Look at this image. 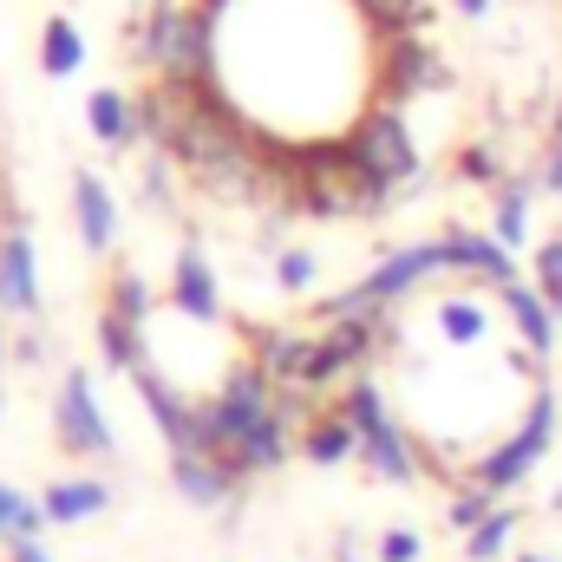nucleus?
<instances>
[{
    "instance_id": "obj_6",
    "label": "nucleus",
    "mask_w": 562,
    "mask_h": 562,
    "mask_svg": "<svg viewBox=\"0 0 562 562\" xmlns=\"http://www.w3.org/2000/svg\"><path fill=\"white\" fill-rule=\"evenodd\" d=\"M445 86V59L425 33H386L373 40V99L380 105H413Z\"/></svg>"
},
{
    "instance_id": "obj_39",
    "label": "nucleus",
    "mask_w": 562,
    "mask_h": 562,
    "mask_svg": "<svg viewBox=\"0 0 562 562\" xmlns=\"http://www.w3.org/2000/svg\"><path fill=\"white\" fill-rule=\"evenodd\" d=\"M517 562H557V557H517Z\"/></svg>"
},
{
    "instance_id": "obj_28",
    "label": "nucleus",
    "mask_w": 562,
    "mask_h": 562,
    "mask_svg": "<svg viewBox=\"0 0 562 562\" xmlns=\"http://www.w3.org/2000/svg\"><path fill=\"white\" fill-rule=\"evenodd\" d=\"M491 510H497V497H491V491H477V484H464V491H451V504H445V524H451L458 537H471V530H477Z\"/></svg>"
},
{
    "instance_id": "obj_11",
    "label": "nucleus",
    "mask_w": 562,
    "mask_h": 562,
    "mask_svg": "<svg viewBox=\"0 0 562 562\" xmlns=\"http://www.w3.org/2000/svg\"><path fill=\"white\" fill-rule=\"evenodd\" d=\"M497 307L510 314V327H517V347H524V360H530V367L543 373V367H550V353H557V327H562V314L550 307V301H543V294H537V281H530V276L517 281V288H504V294H497Z\"/></svg>"
},
{
    "instance_id": "obj_17",
    "label": "nucleus",
    "mask_w": 562,
    "mask_h": 562,
    "mask_svg": "<svg viewBox=\"0 0 562 562\" xmlns=\"http://www.w3.org/2000/svg\"><path fill=\"white\" fill-rule=\"evenodd\" d=\"M0 307L7 314H40V276H33V243L13 223L0 236Z\"/></svg>"
},
{
    "instance_id": "obj_2",
    "label": "nucleus",
    "mask_w": 562,
    "mask_h": 562,
    "mask_svg": "<svg viewBox=\"0 0 562 562\" xmlns=\"http://www.w3.org/2000/svg\"><path fill=\"white\" fill-rule=\"evenodd\" d=\"M150 79L164 86H216V7L210 0H150L138 40H132Z\"/></svg>"
},
{
    "instance_id": "obj_4",
    "label": "nucleus",
    "mask_w": 562,
    "mask_h": 562,
    "mask_svg": "<svg viewBox=\"0 0 562 562\" xmlns=\"http://www.w3.org/2000/svg\"><path fill=\"white\" fill-rule=\"evenodd\" d=\"M347 419H353V438H360V464L380 477V484H400V491H413L431 477V458L419 451V438L400 425L393 413V400H386V386L373 380V373H360L340 400H334Z\"/></svg>"
},
{
    "instance_id": "obj_40",
    "label": "nucleus",
    "mask_w": 562,
    "mask_h": 562,
    "mask_svg": "<svg viewBox=\"0 0 562 562\" xmlns=\"http://www.w3.org/2000/svg\"><path fill=\"white\" fill-rule=\"evenodd\" d=\"M210 7H216V20H223V7H229V0H210Z\"/></svg>"
},
{
    "instance_id": "obj_30",
    "label": "nucleus",
    "mask_w": 562,
    "mask_h": 562,
    "mask_svg": "<svg viewBox=\"0 0 562 562\" xmlns=\"http://www.w3.org/2000/svg\"><path fill=\"white\" fill-rule=\"evenodd\" d=\"M373 562H425V537L413 530V524H393V530H380Z\"/></svg>"
},
{
    "instance_id": "obj_22",
    "label": "nucleus",
    "mask_w": 562,
    "mask_h": 562,
    "mask_svg": "<svg viewBox=\"0 0 562 562\" xmlns=\"http://www.w3.org/2000/svg\"><path fill=\"white\" fill-rule=\"evenodd\" d=\"M79 66H86L79 26H72L66 13H46V26H40V72H46V79H72Z\"/></svg>"
},
{
    "instance_id": "obj_27",
    "label": "nucleus",
    "mask_w": 562,
    "mask_h": 562,
    "mask_svg": "<svg viewBox=\"0 0 562 562\" xmlns=\"http://www.w3.org/2000/svg\"><path fill=\"white\" fill-rule=\"evenodd\" d=\"M530 281H537V294L562 314V236H543L530 249Z\"/></svg>"
},
{
    "instance_id": "obj_36",
    "label": "nucleus",
    "mask_w": 562,
    "mask_h": 562,
    "mask_svg": "<svg viewBox=\"0 0 562 562\" xmlns=\"http://www.w3.org/2000/svg\"><path fill=\"white\" fill-rule=\"evenodd\" d=\"M550 138H562V99H557V112H550Z\"/></svg>"
},
{
    "instance_id": "obj_5",
    "label": "nucleus",
    "mask_w": 562,
    "mask_h": 562,
    "mask_svg": "<svg viewBox=\"0 0 562 562\" xmlns=\"http://www.w3.org/2000/svg\"><path fill=\"white\" fill-rule=\"evenodd\" d=\"M347 144V157H353V170L393 203V190H413L425 170L419 157V138H413V125H406V105H380V99H367L360 105V119L340 132Z\"/></svg>"
},
{
    "instance_id": "obj_31",
    "label": "nucleus",
    "mask_w": 562,
    "mask_h": 562,
    "mask_svg": "<svg viewBox=\"0 0 562 562\" xmlns=\"http://www.w3.org/2000/svg\"><path fill=\"white\" fill-rule=\"evenodd\" d=\"M530 170H537V190H543V196H562V138H550V144H543Z\"/></svg>"
},
{
    "instance_id": "obj_20",
    "label": "nucleus",
    "mask_w": 562,
    "mask_h": 562,
    "mask_svg": "<svg viewBox=\"0 0 562 562\" xmlns=\"http://www.w3.org/2000/svg\"><path fill=\"white\" fill-rule=\"evenodd\" d=\"M40 504L53 524H92L99 510H112V484L105 477H53L40 491Z\"/></svg>"
},
{
    "instance_id": "obj_15",
    "label": "nucleus",
    "mask_w": 562,
    "mask_h": 562,
    "mask_svg": "<svg viewBox=\"0 0 562 562\" xmlns=\"http://www.w3.org/2000/svg\"><path fill=\"white\" fill-rule=\"evenodd\" d=\"M537 170H510L497 190H491V236L504 243V249H530V216H537Z\"/></svg>"
},
{
    "instance_id": "obj_33",
    "label": "nucleus",
    "mask_w": 562,
    "mask_h": 562,
    "mask_svg": "<svg viewBox=\"0 0 562 562\" xmlns=\"http://www.w3.org/2000/svg\"><path fill=\"white\" fill-rule=\"evenodd\" d=\"M7 562H53L46 543H7Z\"/></svg>"
},
{
    "instance_id": "obj_38",
    "label": "nucleus",
    "mask_w": 562,
    "mask_h": 562,
    "mask_svg": "<svg viewBox=\"0 0 562 562\" xmlns=\"http://www.w3.org/2000/svg\"><path fill=\"white\" fill-rule=\"evenodd\" d=\"M550 510H557V517H562V491H557V497H550Z\"/></svg>"
},
{
    "instance_id": "obj_16",
    "label": "nucleus",
    "mask_w": 562,
    "mask_h": 562,
    "mask_svg": "<svg viewBox=\"0 0 562 562\" xmlns=\"http://www.w3.org/2000/svg\"><path fill=\"white\" fill-rule=\"evenodd\" d=\"M431 327H438V340L445 347H458V353H471V347H484L491 340V301L484 294H445V301H431Z\"/></svg>"
},
{
    "instance_id": "obj_25",
    "label": "nucleus",
    "mask_w": 562,
    "mask_h": 562,
    "mask_svg": "<svg viewBox=\"0 0 562 562\" xmlns=\"http://www.w3.org/2000/svg\"><path fill=\"white\" fill-rule=\"evenodd\" d=\"M105 307L119 314V321H132V327H150V314H157V301H150V281L138 269H119L112 288H105Z\"/></svg>"
},
{
    "instance_id": "obj_18",
    "label": "nucleus",
    "mask_w": 562,
    "mask_h": 562,
    "mask_svg": "<svg viewBox=\"0 0 562 562\" xmlns=\"http://www.w3.org/2000/svg\"><path fill=\"white\" fill-rule=\"evenodd\" d=\"M86 125H92V138L105 144V150H132V144L144 138L138 132V99L119 92V86L86 92Z\"/></svg>"
},
{
    "instance_id": "obj_32",
    "label": "nucleus",
    "mask_w": 562,
    "mask_h": 562,
    "mask_svg": "<svg viewBox=\"0 0 562 562\" xmlns=\"http://www.w3.org/2000/svg\"><path fill=\"white\" fill-rule=\"evenodd\" d=\"M20 497H26V491L0 484V543H13V517H20Z\"/></svg>"
},
{
    "instance_id": "obj_7",
    "label": "nucleus",
    "mask_w": 562,
    "mask_h": 562,
    "mask_svg": "<svg viewBox=\"0 0 562 562\" xmlns=\"http://www.w3.org/2000/svg\"><path fill=\"white\" fill-rule=\"evenodd\" d=\"M53 431H59V445H66L72 458H119V431L105 419L99 386H92L86 367H72V373L59 380V393H53Z\"/></svg>"
},
{
    "instance_id": "obj_3",
    "label": "nucleus",
    "mask_w": 562,
    "mask_h": 562,
    "mask_svg": "<svg viewBox=\"0 0 562 562\" xmlns=\"http://www.w3.org/2000/svg\"><path fill=\"white\" fill-rule=\"evenodd\" d=\"M557 431H562V400L550 380H537L530 386V400H524V413L517 425L504 431V438H491L471 464H464V484H477V491H491L497 504L504 497H517L530 477H537V464L557 451Z\"/></svg>"
},
{
    "instance_id": "obj_23",
    "label": "nucleus",
    "mask_w": 562,
    "mask_h": 562,
    "mask_svg": "<svg viewBox=\"0 0 562 562\" xmlns=\"http://www.w3.org/2000/svg\"><path fill=\"white\" fill-rule=\"evenodd\" d=\"M144 334L150 327H132V321H119L112 307H99V353H105V367H119V373H138L144 360Z\"/></svg>"
},
{
    "instance_id": "obj_24",
    "label": "nucleus",
    "mask_w": 562,
    "mask_h": 562,
    "mask_svg": "<svg viewBox=\"0 0 562 562\" xmlns=\"http://www.w3.org/2000/svg\"><path fill=\"white\" fill-rule=\"evenodd\" d=\"M353 13H360V26L373 33V40H386V33H419L425 26V0H347Z\"/></svg>"
},
{
    "instance_id": "obj_29",
    "label": "nucleus",
    "mask_w": 562,
    "mask_h": 562,
    "mask_svg": "<svg viewBox=\"0 0 562 562\" xmlns=\"http://www.w3.org/2000/svg\"><path fill=\"white\" fill-rule=\"evenodd\" d=\"M314 281H321L314 249H276V288H281V294H307Z\"/></svg>"
},
{
    "instance_id": "obj_19",
    "label": "nucleus",
    "mask_w": 562,
    "mask_h": 562,
    "mask_svg": "<svg viewBox=\"0 0 562 562\" xmlns=\"http://www.w3.org/2000/svg\"><path fill=\"white\" fill-rule=\"evenodd\" d=\"M307 464H321V471H334V464H347V458H360V438H353V419L340 413V406H321L314 419L301 425V445H294Z\"/></svg>"
},
{
    "instance_id": "obj_10",
    "label": "nucleus",
    "mask_w": 562,
    "mask_h": 562,
    "mask_svg": "<svg viewBox=\"0 0 562 562\" xmlns=\"http://www.w3.org/2000/svg\"><path fill=\"white\" fill-rule=\"evenodd\" d=\"M132 386H138V400H144V413H150V425H157V438H164L170 451H196V400H190L183 386H170L150 360L132 373Z\"/></svg>"
},
{
    "instance_id": "obj_34",
    "label": "nucleus",
    "mask_w": 562,
    "mask_h": 562,
    "mask_svg": "<svg viewBox=\"0 0 562 562\" xmlns=\"http://www.w3.org/2000/svg\"><path fill=\"white\" fill-rule=\"evenodd\" d=\"M451 7H458V20H491L497 0H451Z\"/></svg>"
},
{
    "instance_id": "obj_14",
    "label": "nucleus",
    "mask_w": 562,
    "mask_h": 562,
    "mask_svg": "<svg viewBox=\"0 0 562 562\" xmlns=\"http://www.w3.org/2000/svg\"><path fill=\"white\" fill-rule=\"evenodd\" d=\"M72 229H79V243H86L92 256H112V249H119V196H112L105 177H92V170L72 177Z\"/></svg>"
},
{
    "instance_id": "obj_26",
    "label": "nucleus",
    "mask_w": 562,
    "mask_h": 562,
    "mask_svg": "<svg viewBox=\"0 0 562 562\" xmlns=\"http://www.w3.org/2000/svg\"><path fill=\"white\" fill-rule=\"evenodd\" d=\"M458 177L477 183V190H497V183L510 177V164H504V150L491 138H471V144H458Z\"/></svg>"
},
{
    "instance_id": "obj_13",
    "label": "nucleus",
    "mask_w": 562,
    "mask_h": 562,
    "mask_svg": "<svg viewBox=\"0 0 562 562\" xmlns=\"http://www.w3.org/2000/svg\"><path fill=\"white\" fill-rule=\"evenodd\" d=\"M170 484H177V497H183L190 510H223V504L243 497V477L223 471V464L203 458V451H170Z\"/></svg>"
},
{
    "instance_id": "obj_21",
    "label": "nucleus",
    "mask_w": 562,
    "mask_h": 562,
    "mask_svg": "<svg viewBox=\"0 0 562 562\" xmlns=\"http://www.w3.org/2000/svg\"><path fill=\"white\" fill-rule=\"evenodd\" d=\"M517 530H524V510L504 497L471 537H464V562H510V550H517Z\"/></svg>"
},
{
    "instance_id": "obj_9",
    "label": "nucleus",
    "mask_w": 562,
    "mask_h": 562,
    "mask_svg": "<svg viewBox=\"0 0 562 562\" xmlns=\"http://www.w3.org/2000/svg\"><path fill=\"white\" fill-rule=\"evenodd\" d=\"M170 307L183 321H196V327H216L223 321V281H216L210 249H196V243L177 249V262H170Z\"/></svg>"
},
{
    "instance_id": "obj_8",
    "label": "nucleus",
    "mask_w": 562,
    "mask_h": 562,
    "mask_svg": "<svg viewBox=\"0 0 562 562\" xmlns=\"http://www.w3.org/2000/svg\"><path fill=\"white\" fill-rule=\"evenodd\" d=\"M438 243H445V276L471 281V288H484V294H504V288L524 281L517 249H504L491 229H445Z\"/></svg>"
},
{
    "instance_id": "obj_1",
    "label": "nucleus",
    "mask_w": 562,
    "mask_h": 562,
    "mask_svg": "<svg viewBox=\"0 0 562 562\" xmlns=\"http://www.w3.org/2000/svg\"><path fill=\"white\" fill-rule=\"evenodd\" d=\"M314 413H321V400L276 393V380L256 360H236L223 373V386L210 400H196V451L249 484V477H269V471H281L294 458L301 425Z\"/></svg>"
},
{
    "instance_id": "obj_12",
    "label": "nucleus",
    "mask_w": 562,
    "mask_h": 562,
    "mask_svg": "<svg viewBox=\"0 0 562 562\" xmlns=\"http://www.w3.org/2000/svg\"><path fill=\"white\" fill-rule=\"evenodd\" d=\"M307 353H314V334L301 327H249V360L276 380V393H301Z\"/></svg>"
},
{
    "instance_id": "obj_35",
    "label": "nucleus",
    "mask_w": 562,
    "mask_h": 562,
    "mask_svg": "<svg viewBox=\"0 0 562 562\" xmlns=\"http://www.w3.org/2000/svg\"><path fill=\"white\" fill-rule=\"evenodd\" d=\"M334 562H367V557H360V537H340V550H334Z\"/></svg>"
},
{
    "instance_id": "obj_37",
    "label": "nucleus",
    "mask_w": 562,
    "mask_h": 562,
    "mask_svg": "<svg viewBox=\"0 0 562 562\" xmlns=\"http://www.w3.org/2000/svg\"><path fill=\"white\" fill-rule=\"evenodd\" d=\"M7 360H13V347H7V334H0V367H7Z\"/></svg>"
}]
</instances>
